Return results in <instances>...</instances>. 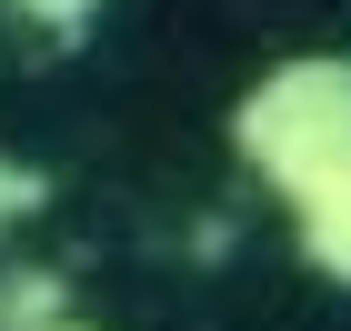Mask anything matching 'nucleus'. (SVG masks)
Returning a JSON list of instances; mask_svg holds the SVG:
<instances>
[{"mask_svg":"<svg viewBox=\"0 0 351 331\" xmlns=\"http://www.w3.org/2000/svg\"><path fill=\"white\" fill-rule=\"evenodd\" d=\"M40 331H101V321H71V311H51V321H40Z\"/></svg>","mask_w":351,"mask_h":331,"instance_id":"nucleus-5","label":"nucleus"},{"mask_svg":"<svg viewBox=\"0 0 351 331\" xmlns=\"http://www.w3.org/2000/svg\"><path fill=\"white\" fill-rule=\"evenodd\" d=\"M231 151H241L281 201H291L301 181L341 171V161H351V60H341V51L271 60L261 81L231 101Z\"/></svg>","mask_w":351,"mask_h":331,"instance_id":"nucleus-1","label":"nucleus"},{"mask_svg":"<svg viewBox=\"0 0 351 331\" xmlns=\"http://www.w3.org/2000/svg\"><path fill=\"white\" fill-rule=\"evenodd\" d=\"M60 311V281L51 271H0V331H40Z\"/></svg>","mask_w":351,"mask_h":331,"instance_id":"nucleus-2","label":"nucleus"},{"mask_svg":"<svg viewBox=\"0 0 351 331\" xmlns=\"http://www.w3.org/2000/svg\"><path fill=\"white\" fill-rule=\"evenodd\" d=\"M0 10H10V21H30V30H51V40H81L110 0H0Z\"/></svg>","mask_w":351,"mask_h":331,"instance_id":"nucleus-3","label":"nucleus"},{"mask_svg":"<svg viewBox=\"0 0 351 331\" xmlns=\"http://www.w3.org/2000/svg\"><path fill=\"white\" fill-rule=\"evenodd\" d=\"M40 201H51V171H30V161H10V151H0V231H10V221H30Z\"/></svg>","mask_w":351,"mask_h":331,"instance_id":"nucleus-4","label":"nucleus"}]
</instances>
